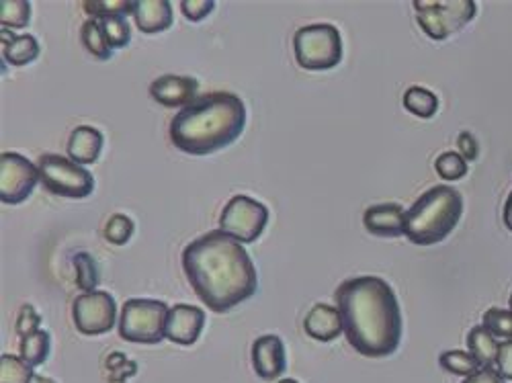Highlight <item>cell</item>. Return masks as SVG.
<instances>
[{"label": "cell", "instance_id": "40", "mask_svg": "<svg viewBox=\"0 0 512 383\" xmlns=\"http://www.w3.org/2000/svg\"><path fill=\"white\" fill-rule=\"evenodd\" d=\"M277 383H300V381H295V379H279Z\"/></svg>", "mask_w": 512, "mask_h": 383}, {"label": "cell", "instance_id": "18", "mask_svg": "<svg viewBox=\"0 0 512 383\" xmlns=\"http://www.w3.org/2000/svg\"><path fill=\"white\" fill-rule=\"evenodd\" d=\"M132 15L144 33H158L173 25V5L168 0H136Z\"/></svg>", "mask_w": 512, "mask_h": 383}, {"label": "cell", "instance_id": "37", "mask_svg": "<svg viewBox=\"0 0 512 383\" xmlns=\"http://www.w3.org/2000/svg\"><path fill=\"white\" fill-rule=\"evenodd\" d=\"M457 146H459V154L465 158V160H476L478 158V142L476 138L469 134V132H463L459 138H457Z\"/></svg>", "mask_w": 512, "mask_h": 383}, {"label": "cell", "instance_id": "35", "mask_svg": "<svg viewBox=\"0 0 512 383\" xmlns=\"http://www.w3.org/2000/svg\"><path fill=\"white\" fill-rule=\"evenodd\" d=\"M496 371L504 377L512 381V340H504L500 343V351H498V361H496Z\"/></svg>", "mask_w": 512, "mask_h": 383}, {"label": "cell", "instance_id": "21", "mask_svg": "<svg viewBox=\"0 0 512 383\" xmlns=\"http://www.w3.org/2000/svg\"><path fill=\"white\" fill-rule=\"evenodd\" d=\"M50 347H52L50 334L46 330H37L21 338L19 353L25 363H29L31 367H39L48 361Z\"/></svg>", "mask_w": 512, "mask_h": 383}, {"label": "cell", "instance_id": "7", "mask_svg": "<svg viewBox=\"0 0 512 383\" xmlns=\"http://www.w3.org/2000/svg\"><path fill=\"white\" fill-rule=\"evenodd\" d=\"M37 170L41 185L54 195L66 199H84L95 191V177L89 170L60 154L39 156Z\"/></svg>", "mask_w": 512, "mask_h": 383}, {"label": "cell", "instance_id": "17", "mask_svg": "<svg viewBox=\"0 0 512 383\" xmlns=\"http://www.w3.org/2000/svg\"><path fill=\"white\" fill-rule=\"evenodd\" d=\"M103 142H105L103 134L97 130V127L78 125L68 140V156L80 166L93 164L101 156Z\"/></svg>", "mask_w": 512, "mask_h": 383}, {"label": "cell", "instance_id": "39", "mask_svg": "<svg viewBox=\"0 0 512 383\" xmlns=\"http://www.w3.org/2000/svg\"><path fill=\"white\" fill-rule=\"evenodd\" d=\"M31 383H56L52 377H44V375H33Z\"/></svg>", "mask_w": 512, "mask_h": 383}, {"label": "cell", "instance_id": "23", "mask_svg": "<svg viewBox=\"0 0 512 383\" xmlns=\"http://www.w3.org/2000/svg\"><path fill=\"white\" fill-rule=\"evenodd\" d=\"M404 107L416 117L431 119L439 111V99L433 91L424 87H410L404 93Z\"/></svg>", "mask_w": 512, "mask_h": 383}, {"label": "cell", "instance_id": "26", "mask_svg": "<svg viewBox=\"0 0 512 383\" xmlns=\"http://www.w3.org/2000/svg\"><path fill=\"white\" fill-rule=\"evenodd\" d=\"M439 363L445 371L453 373V375H463V377H469L474 375L482 369V365L478 363V359L467 353V351H445L441 357H439Z\"/></svg>", "mask_w": 512, "mask_h": 383}, {"label": "cell", "instance_id": "6", "mask_svg": "<svg viewBox=\"0 0 512 383\" xmlns=\"http://www.w3.org/2000/svg\"><path fill=\"white\" fill-rule=\"evenodd\" d=\"M170 308L152 297H132L123 304L119 316V336L127 343L158 345L166 338Z\"/></svg>", "mask_w": 512, "mask_h": 383}, {"label": "cell", "instance_id": "28", "mask_svg": "<svg viewBox=\"0 0 512 383\" xmlns=\"http://www.w3.org/2000/svg\"><path fill=\"white\" fill-rule=\"evenodd\" d=\"M74 269H76V285L84 291H95L99 283V267L97 261L91 257L89 252H78L74 257Z\"/></svg>", "mask_w": 512, "mask_h": 383}, {"label": "cell", "instance_id": "38", "mask_svg": "<svg viewBox=\"0 0 512 383\" xmlns=\"http://www.w3.org/2000/svg\"><path fill=\"white\" fill-rule=\"evenodd\" d=\"M502 218H504V226L512 232V191L504 203V211H502Z\"/></svg>", "mask_w": 512, "mask_h": 383}, {"label": "cell", "instance_id": "34", "mask_svg": "<svg viewBox=\"0 0 512 383\" xmlns=\"http://www.w3.org/2000/svg\"><path fill=\"white\" fill-rule=\"evenodd\" d=\"M39 324H41V318H39V314L35 312V308H33V306H29V304H25V306L21 308V312H19V320H17V332H19V338H23V336H27V334H31V332L41 330V328H39Z\"/></svg>", "mask_w": 512, "mask_h": 383}, {"label": "cell", "instance_id": "33", "mask_svg": "<svg viewBox=\"0 0 512 383\" xmlns=\"http://www.w3.org/2000/svg\"><path fill=\"white\" fill-rule=\"evenodd\" d=\"M213 9H216V3L213 0H183L181 11L189 21H203Z\"/></svg>", "mask_w": 512, "mask_h": 383}, {"label": "cell", "instance_id": "9", "mask_svg": "<svg viewBox=\"0 0 512 383\" xmlns=\"http://www.w3.org/2000/svg\"><path fill=\"white\" fill-rule=\"evenodd\" d=\"M267 224H269L267 205L248 195L232 197L222 209V216H220V228L228 236L244 244L259 240Z\"/></svg>", "mask_w": 512, "mask_h": 383}, {"label": "cell", "instance_id": "3", "mask_svg": "<svg viewBox=\"0 0 512 383\" xmlns=\"http://www.w3.org/2000/svg\"><path fill=\"white\" fill-rule=\"evenodd\" d=\"M246 125L244 101L228 91L207 93L185 105L170 121V142L185 154L220 152L240 138Z\"/></svg>", "mask_w": 512, "mask_h": 383}, {"label": "cell", "instance_id": "13", "mask_svg": "<svg viewBox=\"0 0 512 383\" xmlns=\"http://www.w3.org/2000/svg\"><path fill=\"white\" fill-rule=\"evenodd\" d=\"M203 326H205L203 310L189 304H179L175 308H170L168 312L166 338L175 345L191 347L197 343Z\"/></svg>", "mask_w": 512, "mask_h": 383}, {"label": "cell", "instance_id": "15", "mask_svg": "<svg viewBox=\"0 0 512 383\" xmlns=\"http://www.w3.org/2000/svg\"><path fill=\"white\" fill-rule=\"evenodd\" d=\"M363 226L377 236L398 238L406 232V211L398 203H377L367 207L363 214Z\"/></svg>", "mask_w": 512, "mask_h": 383}, {"label": "cell", "instance_id": "25", "mask_svg": "<svg viewBox=\"0 0 512 383\" xmlns=\"http://www.w3.org/2000/svg\"><path fill=\"white\" fill-rule=\"evenodd\" d=\"M31 21V5L27 0H3L0 3V25L3 29H23Z\"/></svg>", "mask_w": 512, "mask_h": 383}, {"label": "cell", "instance_id": "1", "mask_svg": "<svg viewBox=\"0 0 512 383\" xmlns=\"http://www.w3.org/2000/svg\"><path fill=\"white\" fill-rule=\"evenodd\" d=\"M183 271L199 300L216 314L240 306L259 289L246 248L224 230H211L183 250Z\"/></svg>", "mask_w": 512, "mask_h": 383}, {"label": "cell", "instance_id": "4", "mask_svg": "<svg viewBox=\"0 0 512 383\" xmlns=\"http://www.w3.org/2000/svg\"><path fill=\"white\" fill-rule=\"evenodd\" d=\"M463 216V197L455 187L437 185L422 193L406 211L404 236L418 246L445 240Z\"/></svg>", "mask_w": 512, "mask_h": 383}, {"label": "cell", "instance_id": "41", "mask_svg": "<svg viewBox=\"0 0 512 383\" xmlns=\"http://www.w3.org/2000/svg\"><path fill=\"white\" fill-rule=\"evenodd\" d=\"M510 310H512V293H510Z\"/></svg>", "mask_w": 512, "mask_h": 383}, {"label": "cell", "instance_id": "8", "mask_svg": "<svg viewBox=\"0 0 512 383\" xmlns=\"http://www.w3.org/2000/svg\"><path fill=\"white\" fill-rule=\"evenodd\" d=\"M416 21L431 39H447L461 31L478 13L474 0H457V3H414Z\"/></svg>", "mask_w": 512, "mask_h": 383}, {"label": "cell", "instance_id": "30", "mask_svg": "<svg viewBox=\"0 0 512 383\" xmlns=\"http://www.w3.org/2000/svg\"><path fill=\"white\" fill-rule=\"evenodd\" d=\"M482 326L486 330H490L496 338H506L512 340V310H504V308H490L484 314Z\"/></svg>", "mask_w": 512, "mask_h": 383}, {"label": "cell", "instance_id": "32", "mask_svg": "<svg viewBox=\"0 0 512 383\" xmlns=\"http://www.w3.org/2000/svg\"><path fill=\"white\" fill-rule=\"evenodd\" d=\"M134 236V222L123 216V214H115L107 226H105V238L111 242V244H125L127 240H130Z\"/></svg>", "mask_w": 512, "mask_h": 383}, {"label": "cell", "instance_id": "24", "mask_svg": "<svg viewBox=\"0 0 512 383\" xmlns=\"http://www.w3.org/2000/svg\"><path fill=\"white\" fill-rule=\"evenodd\" d=\"M99 23H101L109 46L113 50L125 48L127 44H130L132 27H130V21L125 19V15H103V17H99Z\"/></svg>", "mask_w": 512, "mask_h": 383}, {"label": "cell", "instance_id": "36", "mask_svg": "<svg viewBox=\"0 0 512 383\" xmlns=\"http://www.w3.org/2000/svg\"><path fill=\"white\" fill-rule=\"evenodd\" d=\"M461 383H506V379L492 367H482L478 373L465 377Z\"/></svg>", "mask_w": 512, "mask_h": 383}, {"label": "cell", "instance_id": "27", "mask_svg": "<svg viewBox=\"0 0 512 383\" xmlns=\"http://www.w3.org/2000/svg\"><path fill=\"white\" fill-rule=\"evenodd\" d=\"M33 367L21 357L5 353L0 357V383H31Z\"/></svg>", "mask_w": 512, "mask_h": 383}, {"label": "cell", "instance_id": "12", "mask_svg": "<svg viewBox=\"0 0 512 383\" xmlns=\"http://www.w3.org/2000/svg\"><path fill=\"white\" fill-rule=\"evenodd\" d=\"M254 373L265 381H277L287 369V353L283 340L277 334H265L252 345Z\"/></svg>", "mask_w": 512, "mask_h": 383}, {"label": "cell", "instance_id": "11", "mask_svg": "<svg viewBox=\"0 0 512 383\" xmlns=\"http://www.w3.org/2000/svg\"><path fill=\"white\" fill-rule=\"evenodd\" d=\"M39 181L37 164L17 152L0 156V199L7 205H19L33 193Z\"/></svg>", "mask_w": 512, "mask_h": 383}, {"label": "cell", "instance_id": "31", "mask_svg": "<svg viewBox=\"0 0 512 383\" xmlns=\"http://www.w3.org/2000/svg\"><path fill=\"white\" fill-rule=\"evenodd\" d=\"M84 11L95 19L103 15H130L134 13V3H127V0H101V3H95V0H89V3H84Z\"/></svg>", "mask_w": 512, "mask_h": 383}, {"label": "cell", "instance_id": "10", "mask_svg": "<svg viewBox=\"0 0 512 383\" xmlns=\"http://www.w3.org/2000/svg\"><path fill=\"white\" fill-rule=\"evenodd\" d=\"M72 318L78 332L87 336L107 334L117 322L115 297L107 291H89L78 295L72 304Z\"/></svg>", "mask_w": 512, "mask_h": 383}, {"label": "cell", "instance_id": "5", "mask_svg": "<svg viewBox=\"0 0 512 383\" xmlns=\"http://www.w3.org/2000/svg\"><path fill=\"white\" fill-rule=\"evenodd\" d=\"M293 52L306 70H330L343 60V35L330 23L304 25L293 35Z\"/></svg>", "mask_w": 512, "mask_h": 383}, {"label": "cell", "instance_id": "22", "mask_svg": "<svg viewBox=\"0 0 512 383\" xmlns=\"http://www.w3.org/2000/svg\"><path fill=\"white\" fill-rule=\"evenodd\" d=\"M80 41L82 46L87 48L91 56L97 60H111L113 58V48L109 46V41L105 37V31L99 23V19H87L80 27Z\"/></svg>", "mask_w": 512, "mask_h": 383}, {"label": "cell", "instance_id": "29", "mask_svg": "<svg viewBox=\"0 0 512 383\" xmlns=\"http://www.w3.org/2000/svg\"><path fill=\"white\" fill-rule=\"evenodd\" d=\"M435 170L443 181H457L467 175V160L459 152H443L435 160Z\"/></svg>", "mask_w": 512, "mask_h": 383}, {"label": "cell", "instance_id": "2", "mask_svg": "<svg viewBox=\"0 0 512 383\" xmlns=\"http://www.w3.org/2000/svg\"><path fill=\"white\" fill-rule=\"evenodd\" d=\"M334 302L343 318L349 345L363 357L383 359L402 343V310L388 281L373 275L353 277L340 283Z\"/></svg>", "mask_w": 512, "mask_h": 383}, {"label": "cell", "instance_id": "19", "mask_svg": "<svg viewBox=\"0 0 512 383\" xmlns=\"http://www.w3.org/2000/svg\"><path fill=\"white\" fill-rule=\"evenodd\" d=\"M0 39H3V66L21 68L39 56V41L33 35H13L9 29H3Z\"/></svg>", "mask_w": 512, "mask_h": 383}, {"label": "cell", "instance_id": "14", "mask_svg": "<svg viewBox=\"0 0 512 383\" xmlns=\"http://www.w3.org/2000/svg\"><path fill=\"white\" fill-rule=\"evenodd\" d=\"M197 89H199V82L191 76L164 74L150 84V95L156 103L164 107H181V105H189L195 99Z\"/></svg>", "mask_w": 512, "mask_h": 383}, {"label": "cell", "instance_id": "16", "mask_svg": "<svg viewBox=\"0 0 512 383\" xmlns=\"http://www.w3.org/2000/svg\"><path fill=\"white\" fill-rule=\"evenodd\" d=\"M304 330L320 343H330L343 334V318H340L338 308L316 304L304 318Z\"/></svg>", "mask_w": 512, "mask_h": 383}, {"label": "cell", "instance_id": "20", "mask_svg": "<svg viewBox=\"0 0 512 383\" xmlns=\"http://www.w3.org/2000/svg\"><path fill=\"white\" fill-rule=\"evenodd\" d=\"M467 347L469 353H472L482 367H494L498 361V351L500 343L496 336L486 330L484 326H474L467 334Z\"/></svg>", "mask_w": 512, "mask_h": 383}]
</instances>
